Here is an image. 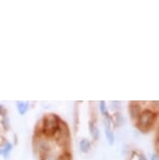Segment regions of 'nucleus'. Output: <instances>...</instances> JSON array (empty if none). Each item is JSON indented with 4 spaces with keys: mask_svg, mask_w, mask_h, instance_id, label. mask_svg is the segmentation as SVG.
<instances>
[{
    "mask_svg": "<svg viewBox=\"0 0 159 160\" xmlns=\"http://www.w3.org/2000/svg\"><path fill=\"white\" fill-rule=\"evenodd\" d=\"M10 118L7 109L0 106V150L4 151L8 147V134H10Z\"/></svg>",
    "mask_w": 159,
    "mask_h": 160,
    "instance_id": "nucleus-3",
    "label": "nucleus"
},
{
    "mask_svg": "<svg viewBox=\"0 0 159 160\" xmlns=\"http://www.w3.org/2000/svg\"><path fill=\"white\" fill-rule=\"evenodd\" d=\"M137 159H138V160H148L143 153H138V154H137Z\"/></svg>",
    "mask_w": 159,
    "mask_h": 160,
    "instance_id": "nucleus-10",
    "label": "nucleus"
},
{
    "mask_svg": "<svg viewBox=\"0 0 159 160\" xmlns=\"http://www.w3.org/2000/svg\"><path fill=\"white\" fill-rule=\"evenodd\" d=\"M31 144L36 160H73L70 128L57 113H45L36 122Z\"/></svg>",
    "mask_w": 159,
    "mask_h": 160,
    "instance_id": "nucleus-1",
    "label": "nucleus"
},
{
    "mask_svg": "<svg viewBox=\"0 0 159 160\" xmlns=\"http://www.w3.org/2000/svg\"><path fill=\"white\" fill-rule=\"evenodd\" d=\"M155 149H156V154L159 156V127L156 133V137H155Z\"/></svg>",
    "mask_w": 159,
    "mask_h": 160,
    "instance_id": "nucleus-9",
    "label": "nucleus"
},
{
    "mask_svg": "<svg viewBox=\"0 0 159 160\" xmlns=\"http://www.w3.org/2000/svg\"><path fill=\"white\" fill-rule=\"evenodd\" d=\"M128 111H129V115H130L131 120L133 122H135L136 119L138 118L139 114L142 113V106L140 104V102H129Z\"/></svg>",
    "mask_w": 159,
    "mask_h": 160,
    "instance_id": "nucleus-4",
    "label": "nucleus"
},
{
    "mask_svg": "<svg viewBox=\"0 0 159 160\" xmlns=\"http://www.w3.org/2000/svg\"><path fill=\"white\" fill-rule=\"evenodd\" d=\"M150 159H151V160H159V156L156 153H154V154H152V155H151Z\"/></svg>",
    "mask_w": 159,
    "mask_h": 160,
    "instance_id": "nucleus-11",
    "label": "nucleus"
},
{
    "mask_svg": "<svg viewBox=\"0 0 159 160\" xmlns=\"http://www.w3.org/2000/svg\"><path fill=\"white\" fill-rule=\"evenodd\" d=\"M111 118H112V125L114 123L115 127H121L125 123V117L119 112H114L111 115Z\"/></svg>",
    "mask_w": 159,
    "mask_h": 160,
    "instance_id": "nucleus-5",
    "label": "nucleus"
},
{
    "mask_svg": "<svg viewBox=\"0 0 159 160\" xmlns=\"http://www.w3.org/2000/svg\"><path fill=\"white\" fill-rule=\"evenodd\" d=\"M110 104H111V109H112L114 112H119V110H121V102H117V101H113V102H110Z\"/></svg>",
    "mask_w": 159,
    "mask_h": 160,
    "instance_id": "nucleus-8",
    "label": "nucleus"
},
{
    "mask_svg": "<svg viewBox=\"0 0 159 160\" xmlns=\"http://www.w3.org/2000/svg\"><path fill=\"white\" fill-rule=\"evenodd\" d=\"M159 113L156 111L150 109L148 107H142V113L139 114L138 118L134 122L136 129L143 134L149 133L151 130L154 129V127L157 122Z\"/></svg>",
    "mask_w": 159,
    "mask_h": 160,
    "instance_id": "nucleus-2",
    "label": "nucleus"
},
{
    "mask_svg": "<svg viewBox=\"0 0 159 160\" xmlns=\"http://www.w3.org/2000/svg\"><path fill=\"white\" fill-rule=\"evenodd\" d=\"M105 135H106V138H107V141L110 146L114 144L115 142V135H114V132H113L112 129H105Z\"/></svg>",
    "mask_w": 159,
    "mask_h": 160,
    "instance_id": "nucleus-6",
    "label": "nucleus"
},
{
    "mask_svg": "<svg viewBox=\"0 0 159 160\" xmlns=\"http://www.w3.org/2000/svg\"><path fill=\"white\" fill-rule=\"evenodd\" d=\"M98 109H100V112L102 113V115L104 117H107V116H110V113H109V110H108V107H107V102L102 101L100 102V104H98Z\"/></svg>",
    "mask_w": 159,
    "mask_h": 160,
    "instance_id": "nucleus-7",
    "label": "nucleus"
}]
</instances>
